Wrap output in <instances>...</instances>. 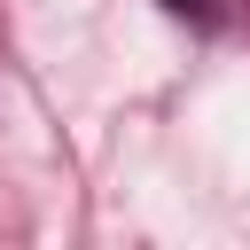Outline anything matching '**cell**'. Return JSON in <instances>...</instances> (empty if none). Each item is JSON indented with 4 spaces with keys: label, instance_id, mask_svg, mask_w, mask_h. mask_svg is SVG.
Instances as JSON below:
<instances>
[{
    "label": "cell",
    "instance_id": "cell-1",
    "mask_svg": "<svg viewBox=\"0 0 250 250\" xmlns=\"http://www.w3.org/2000/svg\"><path fill=\"white\" fill-rule=\"evenodd\" d=\"M164 8H172V16H195V23H219V8H211V0H164Z\"/></svg>",
    "mask_w": 250,
    "mask_h": 250
}]
</instances>
